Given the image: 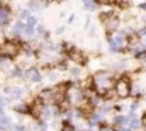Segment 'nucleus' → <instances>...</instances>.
<instances>
[{
    "mask_svg": "<svg viewBox=\"0 0 146 131\" xmlns=\"http://www.w3.org/2000/svg\"><path fill=\"white\" fill-rule=\"evenodd\" d=\"M131 87H133V84H131L129 77H126V75L119 77V78L114 82V90H115V94H117L119 99H127L129 97V96H131Z\"/></svg>",
    "mask_w": 146,
    "mask_h": 131,
    "instance_id": "obj_4",
    "label": "nucleus"
},
{
    "mask_svg": "<svg viewBox=\"0 0 146 131\" xmlns=\"http://www.w3.org/2000/svg\"><path fill=\"white\" fill-rule=\"evenodd\" d=\"M70 77H72V78H75V80L82 78V77H83L82 68H80V66H73V68H70Z\"/></svg>",
    "mask_w": 146,
    "mask_h": 131,
    "instance_id": "obj_13",
    "label": "nucleus"
},
{
    "mask_svg": "<svg viewBox=\"0 0 146 131\" xmlns=\"http://www.w3.org/2000/svg\"><path fill=\"white\" fill-rule=\"evenodd\" d=\"M145 131H146V130H145Z\"/></svg>",
    "mask_w": 146,
    "mask_h": 131,
    "instance_id": "obj_30",
    "label": "nucleus"
},
{
    "mask_svg": "<svg viewBox=\"0 0 146 131\" xmlns=\"http://www.w3.org/2000/svg\"><path fill=\"white\" fill-rule=\"evenodd\" d=\"M29 104H26V102H21V104H17L14 109H15V112H19V114H26V112H29Z\"/></svg>",
    "mask_w": 146,
    "mask_h": 131,
    "instance_id": "obj_14",
    "label": "nucleus"
},
{
    "mask_svg": "<svg viewBox=\"0 0 146 131\" xmlns=\"http://www.w3.org/2000/svg\"><path fill=\"white\" fill-rule=\"evenodd\" d=\"M29 2H31V0H29Z\"/></svg>",
    "mask_w": 146,
    "mask_h": 131,
    "instance_id": "obj_29",
    "label": "nucleus"
},
{
    "mask_svg": "<svg viewBox=\"0 0 146 131\" xmlns=\"http://www.w3.org/2000/svg\"><path fill=\"white\" fill-rule=\"evenodd\" d=\"M58 77H60V75H58V72H56V70L48 72V78H49L51 82H58Z\"/></svg>",
    "mask_w": 146,
    "mask_h": 131,
    "instance_id": "obj_19",
    "label": "nucleus"
},
{
    "mask_svg": "<svg viewBox=\"0 0 146 131\" xmlns=\"http://www.w3.org/2000/svg\"><path fill=\"white\" fill-rule=\"evenodd\" d=\"M10 126H12V121H10V118H9V116H5V114H0V131L9 130Z\"/></svg>",
    "mask_w": 146,
    "mask_h": 131,
    "instance_id": "obj_12",
    "label": "nucleus"
},
{
    "mask_svg": "<svg viewBox=\"0 0 146 131\" xmlns=\"http://www.w3.org/2000/svg\"><path fill=\"white\" fill-rule=\"evenodd\" d=\"M99 131H117L112 124H107V123H100V126H99Z\"/></svg>",
    "mask_w": 146,
    "mask_h": 131,
    "instance_id": "obj_17",
    "label": "nucleus"
},
{
    "mask_svg": "<svg viewBox=\"0 0 146 131\" xmlns=\"http://www.w3.org/2000/svg\"><path fill=\"white\" fill-rule=\"evenodd\" d=\"M44 7H48L44 0H31V2H29V10L37 12V10H42Z\"/></svg>",
    "mask_w": 146,
    "mask_h": 131,
    "instance_id": "obj_10",
    "label": "nucleus"
},
{
    "mask_svg": "<svg viewBox=\"0 0 146 131\" xmlns=\"http://www.w3.org/2000/svg\"><path fill=\"white\" fill-rule=\"evenodd\" d=\"M68 58L72 60L73 63H76V65H85V63H87V56H85V53L80 51L78 48H72V49L68 51Z\"/></svg>",
    "mask_w": 146,
    "mask_h": 131,
    "instance_id": "obj_5",
    "label": "nucleus"
},
{
    "mask_svg": "<svg viewBox=\"0 0 146 131\" xmlns=\"http://www.w3.org/2000/svg\"><path fill=\"white\" fill-rule=\"evenodd\" d=\"M92 78H94V89L100 96H104L109 89H114V78L109 72H97Z\"/></svg>",
    "mask_w": 146,
    "mask_h": 131,
    "instance_id": "obj_1",
    "label": "nucleus"
},
{
    "mask_svg": "<svg viewBox=\"0 0 146 131\" xmlns=\"http://www.w3.org/2000/svg\"><path fill=\"white\" fill-rule=\"evenodd\" d=\"M82 2H83V5H88V3H94L95 0H82Z\"/></svg>",
    "mask_w": 146,
    "mask_h": 131,
    "instance_id": "obj_26",
    "label": "nucleus"
},
{
    "mask_svg": "<svg viewBox=\"0 0 146 131\" xmlns=\"http://www.w3.org/2000/svg\"><path fill=\"white\" fill-rule=\"evenodd\" d=\"M117 131H133V130H131V128H127V126H121Z\"/></svg>",
    "mask_w": 146,
    "mask_h": 131,
    "instance_id": "obj_25",
    "label": "nucleus"
},
{
    "mask_svg": "<svg viewBox=\"0 0 146 131\" xmlns=\"http://www.w3.org/2000/svg\"><path fill=\"white\" fill-rule=\"evenodd\" d=\"M36 34L41 36V37H46V36H48V34H46V29H44L42 26H36Z\"/></svg>",
    "mask_w": 146,
    "mask_h": 131,
    "instance_id": "obj_21",
    "label": "nucleus"
},
{
    "mask_svg": "<svg viewBox=\"0 0 146 131\" xmlns=\"http://www.w3.org/2000/svg\"><path fill=\"white\" fill-rule=\"evenodd\" d=\"M104 97H106V100H114V99L117 97V94H115V90H114V89H109V90L104 94Z\"/></svg>",
    "mask_w": 146,
    "mask_h": 131,
    "instance_id": "obj_16",
    "label": "nucleus"
},
{
    "mask_svg": "<svg viewBox=\"0 0 146 131\" xmlns=\"http://www.w3.org/2000/svg\"><path fill=\"white\" fill-rule=\"evenodd\" d=\"M24 78H27V80H31L33 84H37V82H41V72L37 70V68H27L26 72H24V75H22Z\"/></svg>",
    "mask_w": 146,
    "mask_h": 131,
    "instance_id": "obj_7",
    "label": "nucleus"
},
{
    "mask_svg": "<svg viewBox=\"0 0 146 131\" xmlns=\"http://www.w3.org/2000/svg\"><path fill=\"white\" fill-rule=\"evenodd\" d=\"M99 19L100 22L104 24V29L107 34H112L119 29V24H121V17L114 12V10H106V12H100L99 14Z\"/></svg>",
    "mask_w": 146,
    "mask_h": 131,
    "instance_id": "obj_2",
    "label": "nucleus"
},
{
    "mask_svg": "<svg viewBox=\"0 0 146 131\" xmlns=\"http://www.w3.org/2000/svg\"><path fill=\"white\" fill-rule=\"evenodd\" d=\"M3 92L9 96L10 100H17V99L22 97V94H24V90H22L21 87H5V89H3Z\"/></svg>",
    "mask_w": 146,
    "mask_h": 131,
    "instance_id": "obj_9",
    "label": "nucleus"
},
{
    "mask_svg": "<svg viewBox=\"0 0 146 131\" xmlns=\"http://www.w3.org/2000/svg\"><path fill=\"white\" fill-rule=\"evenodd\" d=\"M129 119H131L129 116H121V114H117V116L114 118V124L119 126V128H121V126H127V124H129Z\"/></svg>",
    "mask_w": 146,
    "mask_h": 131,
    "instance_id": "obj_11",
    "label": "nucleus"
},
{
    "mask_svg": "<svg viewBox=\"0 0 146 131\" xmlns=\"http://www.w3.org/2000/svg\"><path fill=\"white\" fill-rule=\"evenodd\" d=\"M22 51V44L15 39H10V41H3L0 43V56L3 58H15L19 53Z\"/></svg>",
    "mask_w": 146,
    "mask_h": 131,
    "instance_id": "obj_3",
    "label": "nucleus"
},
{
    "mask_svg": "<svg viewBox=\"0 0 146 131\" xmlns=\"http://www.w3.org/2000/svg\"><path fill=\"white\" fill-rule=\"evenodd\" d=\"M63 29H65V27H58V29H56V34H61L63 33Z\"/></svg>",
    "mask_w": 146,
    "mask_h": 131,
    "instance_id": "obj_28",
    "label": "nucleus"
},
{
    "mask_svg": "<svg viewBox=\"0 0 146 131\" xmlns=\"http://www.w3.org/2000/svg\"><path fill=\"white\" fill-rule=\"evenodd\" d=\"M75 17H76V15H70V19H68V24H72L73 21H75Z\"/></svg>",
    "mask_w": 146,
    "mask_h": 131,
    "instance_id": "obj_27",
    "label": "nucleus"
},
{
    "mask_svg": "<svg viewBox=\"0 0 146 131\" xmlns=\"http://www.w3.org/2000/svg\"><path fill=\"white\" fill-rule=\"evenodd\" d=\"M26 128H27V126H24L22 123H17V124L14 126V130L15 131H26Z\"/></svg>",
    "mask_w": 146,
    "mask_h": 131,
    "instance_id": "obj_23",
    "label": "nucleus"
},
{
    "mask_svg": "<svg viewBox=\"0 0 146 131\" xmlns=\"http://www.w3.org/2000/svg\"><path fill=\"white\" fill-rule=\"evenodd\" d=\"M56 111H58V106H51V104H44L42 106V112H41V118L44 121H51L54 116H56Z\"/></svg>",
    "mask_w": 146,
    "mask_h": 131,
    "instance_id": "obj_6",
    "label": "nucleus"
},
{
    "mask_svg": "<svg viewBox=\"0 0 146 131\" xmlns=\"http://www.w3.org/2000/svg\"><path fill=\"white\" fill-rule=\"evenodd\" d=\"M61 131H76V130H75V126H73V124L65 123V124H63V128H61Z\"/></svg>",
    "mask_w": 146,
    "mask_h": 131,
    "instance_id": "obj_22",
    "label": "nucleus"
},
{
    "mask_svg": "<svg viewBox=\"0 0 146 131\" xmlns=\"http://www.w3.org/2000/svg\"><path fill=\"white\" fill-rule=\"evenodd\" d=\"M9 75H10V77H14V78H19V77H22L24 73H22V70H21L19 66H15V68H12V70H10V73H9Z\"/></svg>",
    "mask_w": 146,
    "mask_h": 131,
    "instance_id": "obj_15",
    "label": "nucleus"
},
{
    "mask_svg": "<svg viewBox=\"0 0 146 131\" xmlns=\"http://www.w3.org/2000/svg\"><path fill=\"white\" fill-rule=\"evenodd\" d=\"M141 126H143V128L146 130V112L143 114V116H141Z\"/></svg>",
    "mask_w": 146,
    "mask_h": 131,
    "instance_id": "obj_24",
    "label": "nucleus"
},
{
    "mask_svg": "<svg viewBox=\"0 0 146 131\" xmlns=\"http://www.w3.org/2000/svg\"><path fill=\"white\" fill-rule=\"evenodd\" d=\"M26 26H31V27H36L37 26V19L34 15H29L27 19H26Z\"/></svg>",
    "mask_w": 146,
    "mask_h": 131,
    "instance_id": "obj_18",
    "label": "nucleus"
},
{
    "mask_svg": "<svg viewBox=\"0 0 146 131\" xmlns=\"http://www.w3.org/2000/svg\"><path fill=\"white\" fill-rule=\"evenodd\" d=\"M29 15H31V10H29V9H22V10H21V14H19L21 21H26Z\"/></svg>",
    "mask_w": 146,
    "mask_h": 131,
    "instance_id": "obj_20",
    "label": "nucleus"
},
{
    "mask_svg": "<svg viewBox=\"0 0 146 131\" xmlns=\"http://www.w3.org/2000/svg\"><path fill=\"white\" fill-rule=\"evenodd\" d=\"M10 9L7 7V5H2L0 7V29H3L7 24H9V21H10Z\"/></svg>",
    "mask_w": 146,
    "mask_h": 131,
    "instance_id": "obj_8",
    "label": "nucleus"
}]
</instances>
